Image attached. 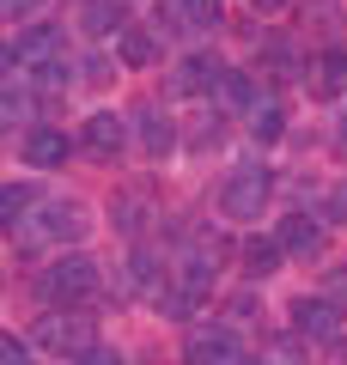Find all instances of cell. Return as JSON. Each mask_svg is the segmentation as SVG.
<instances>
[{"instance_id": "3", "label": "cell", "mask_w": 347, "mask_h": 365, "mask_svg": "<svg viewBox=\"0 0 347 365\" xmlns=\"http://www.w3.org/2000/svg\"><path fill=\"white\" fill-rule=\"evenodd\" d=\"M86 232H91V213L79 207V201H37V207L13 225L19 250H43V244L49 250H74Z\"/></svg>"}, {"instance_id": "29", "label": "cell", "mask_w": 347, "mask_h": 365, "mask_svg": "<svg viewBox=\"0 0 347 365\" xmlns=\"http://www.w3.org/2000/svg\"><path fill=\"white\" fill-rule=\"evenodd\" d=\"M37 6H49V0H0V13H6V19H19V25H25V19L37 13Z\"/></svg>"}, {"instance_id": "25", "label": "cell", "mask_w": 347, "mask_h": 365, "mask_svg": "<svg viewBox=\"0 0 347 365\" xmlns=\"http://www.w3.org/2000/svg\"><path fill=\"white\" fill-rule=\"evenodd\" d=\"M0 365H31V341L25 335H0Z\"/></svg>"}, {"instance_id": "20", "label": "cell", "mask_w": 347, "mask_h": 365, "mask_svg": "<svg viewBox=\"0 0 347 365\" xmlns=\"http://www.w3.org/2000/svg\"><path fill=\"white\" fill-rule=\"evenodd\" d=\"M31 207H37V189H31L25 177H13V182H6V189H0V220H6V232H13V225L25 220Z\"/></svg>"}, {"instance_id": "11", "label": "cell", "mask_w": 347, "mask_h": 365, "mask_svg": "<svg viewBox=\"0 0 347 365\" xmlns=\"http://www.w3.org/2000/svg\"><path fill=\"white\" fill-rule=\"evenodd\" d=\"M262 98H268V91H262V79L250 73V67H226V73H219V86H213L219 116H244V122H250Z\"/></svg>"}, {"instance_id": "30", "label": "cell", "mask_w": 347, "mask_h": 365, "mask_svg": "<svg viewBox=\"0 0 347 365\" xmlns=\"http://www.w3.org/2000/svg\"><path fill=\"white\" fill-rule=\"evenodd\" d=\"M250 13H262V19H274V13H286V6H293V0H244Z\"/></svg>"}, {"instance_id": "1", "label": "cell", "mask_w": 347, "mask_h": 365, "mask_svg": "<svg viewBox=\"0 0 347 365\" xmlns=\"http://www.w3.org/2000/svg\"><path fill=\"white\" fill-rule=\"evenodd\" d=\"M268 201H274V170L262 165V158L231 165L226 177H219V189H213V213L226 225H256L262 213H268Z\"/></svg>"}, {"instance_id": "4", "label": "cell", "mask_w": 347, "mask_h": 365, "mask_svg": "<svg viewBox=\"0 0 347 365\" xmlns=\"http://www.w3.org/2000/svg\"><path fill=\"white\" fill-rule=\"evenodd\" d=\"M67 61V31L37 19V25H19L6 37V73H49Z\"/></svg>"}, {"instance_id": "28", "label": "cell", "mask_w": 347, "mask_h": 365, "mask_svg": "<svg viewBox=\"0 0 347 365\" xmlns=\"http://www.w3.org/2000/svg\"><path fill=\"white\" fill-rule=\"evenodd\" d=\"M226 317H231V323H256V299H250V292H238V299L226 304Z\"/></svg>"}, {"instance_id": "22", "label": "cell", "mask_w": 347, "mask_h": 365, "mask_svg": "<svg viewBox=\"0 0 347 365\" xmlns=\"http://www.w3.org/2000/svg\"><path fill=\"white\" fill-rule=\"evenodd\" d=\"M0 116H6V122H25V116H31V86H25V73H6V91H0Z\"/></svg>"}, {"instance_id": "9", "label": "cell", "mask_w": 347, "mask_h": 365, "mask_svg": "<svg viewBox=\"0 0 347 365\" xmlns=\"http://www.w3.org/2000/svg\"><path fill=\"white\" fill-rule=\"evenodd\" d=\"M129 128H134V146H141L146 158H171L183 146V128L171 122V110H159V104H134Z\"/></svg>"}, {"instance_id": "31", "label": "cell", "mask_w": 347, "mask_h": 365, "mask_svg": "<svg viewBox=\"0 0 347 365\" xmlns=\"http://www.w3.org/2000/svg\"><path fill=\"white\" fill-rule=\"evenodd\" d=\"M335 153H347V104H341V116H335Z\"/></svg>"}, {"instance_id": "13", "label": "cell", "mask_w": 347, "mask_h": 365, "mask_svg": "<svg viewBox=\"0 0 347 365\" xmlns=\"http://www.w3.org/2000/svg\"><path fill=\"white\" fill-rule=\"evenodd\" d=\"M116 61L122 67H165V31L159 25H129L122 37H116Z\"/></svg>"}, {"instance_id": "12", "label": "cell", "mask_w": 347, "mask_h": 365, "mask_svg": "<svg viewBox=\"0 0 347 365\" xmlns=\"http://www.w3.org/2000/svg\"><path fill=\"white\" fill-rule=\"evenodd\" d=\"M286 323H293V335H305V341H341V304H329V299H293L286 304Z\"/></svg>"}, {"instance_id": "7", "label": "cell", "mask_w": 347, "mask_h": 365, "mask_svg": "<svg viewBox=\"0 0 347 365\" xmlns=\"http://www.w3.org/2000/svg\"><path fill=\"white\" fill-rule=\"evenodd\" d=\"M129 140H134V128L116 116V110H91V116L79 122V153L98 158V165H116V158L129 153Z\"/></svg>"}, {"instance_id": "17", "label": "cell", "mask_w": 347, "mask_h": 365, "mask_svg": "<svg viewBox=\"0 0 347 365\" xmlns=\"http://www.w3.org/2000/svg\"><path fill=\"white\" fill-rule=\"evenodd\" d=\"M311 91H317V98H341V91H347V49H341V43H335V49H323L317 55V61H311Z\"/></svg>"}, {"instance_id": "18", "label": "cell", "mask_w": 347, "mask_h": 365, "mask_svg": "<svg viewBox=\"0 0 347 365\" xmlns=\"http://www.w3.org/2000/svg\"><path fill=\"white\" fill-rule=\"evenodd\" d=\"M238 262H244V274H250V280H268V274H274V268L286 262V250H281V237H274V232H268V237L256 232V237H244Z\"/></svg>"}, {"instance_id": "27", "label": "cell", "mask_w": 347, "mask_h": 365, "mask_svg": "<svg viewBox=\"0 0 347 365\" xmlns=\"http://www.w3.org/2000/svg\"><path fill=\"white\" fill-rule=\"evenodd\" d=\"M79 365H129V353H122V347H104V341H98V347H91Z\"/></svg>"}, {"instance_id": "23", "label": "cell", "mask_w": 347, "mask_h": 365, "mask_svg": "<svg viewBox=\"0 0 347 365\" xmlns=\"http://www.w3.org/2000/svg\"><path fill=\"white\" fill-rule=\"evenodd\" d=\"M219 140H226V122H219V110H213V116H201V128H189V146H195V153H213Z\"/></svg>"}, {"instance_id": "14", "label": "cell", "mask_w": 347, "mask_h": 365, "mask_svg": "<svg viewBox=\"0 0 347 365\" xmlns=\"http://www.w3.org/2000/svg\"><path fill=\"white\" fill-rule=\"evenodd\" d=\"M219 19H226V13H219V0H165V25L189 31V37H195V31H201V37L219 31Z\"/></svg>"}, {"instance_id": "6", "label": "cell", "mask_w": 347, "mask_h": 365, "mask_svg": "<svg viewBox=\"0 0 347 365\" xmlns=\"http://www.w3.org/2000/svg\"><path fill=\"white\" fill-rule=\"evenodd\" d=\"M183 365H256V359L231 335V323H195L183 335Z\"/></svg>"}, {"instance_id": "10", "label": "cell", "mask_w": 347, "mask_h": 365, "mask_svg": "<svg viewBox=\"0 0 347 365\" xmlns=\"http://www.w3.org/2000/svg\"><path fill=\"white\" fill-rule=\"evenodd\" d=\"M19 158H25L31 170H61L67 158H74V140H67L55 122H31V128L19 134Z\"/></svg>"}, {"instance_id": "2", "label": "cell", "mask_w": 347, "mask_h": 365, "mask_svg": "<svg viewBox=\"0 0 347 365\" xmlns=\"http://www.w3.org/2000/svg\"><path fill=\"white\" fill-rule=\"evenodd\" d=\"M98 287H104V268L86 250H67V256H55L49 268L37 274V299L49 304V311H79V304L98 299Z\"/></svg>"}, {"instance_id": "24", "label": "cell", "mask_w": 347, "mask_h": 365, "mask_svg": "<svg viewBox=\"0 0 347 365\" xmlns=\"http://www.w3.org/2000/svg\"><path fill=\"white\" fill-rule=\"evenodd\" d=\"M110 67H122V61H116V55H86V61H79V79L104 86V79H110Z\"/></svg>"}, {"instance_id": "5", "label": "cell", "mask_w": 347, "mask_h": 365, "mask_svg": "<svg viewBox=\"0 0 347 365\" xmlns=\"http://www.w3.org/2000/svg\"><path fill=\"white\" fill-rule=\"evenodd\" d=\"M31 347L37 353H55V359H86L98 347V323L86 311H43L31 323Z\"/></svg>"}, {"instance_id": "15", "label": "cell", "mask_w": 347, "mask_h": 365, "mask_svg": "<svg viewBox=\"0 0 347 365\" xmlns=\"http://www.w3.org/2000/svg\"><path fill=\"white\" fill-rule=\"evenodd\" d=\"M79 31L86 37H122L129 31V6L122 0H86L79 6Z\"/></svg>"}, {"instance_id": "26", "label": "cell", "mask_w": 347, "mask_h": 365, "mask_svg": "<svg viewBox=\"0 0 347 365\" xmlns=\"http://www.w3.org/2000/svg\"><path fill=\"white\" fill-rule=\"evenodd\" d=\"M323 220H329V225H347V182H335L329 195H323Z\"/></svg>"}, {"instance_id": "16", "label": "cell", "mask_w": 347, "mask_h": 365, "mask_svg": "<svg viewBox=\"0 0 347 365\" xmlns=\"http://www.w3.org/2000/svg\"><path fill=\"white\" fill-rule=\"evenodd\" d=\"M219 73H226V61H219L213 49H195V55H183V67H177V91H207V98H213Z\"/></svg>"}, {"instance_id": "8", "label": "cell", "mask_w": 347, "mask_h": 365, "mask_svg": "<svg viewBox=\"0 0 347 365\" xmlns=\"http://www.w3.org/2000/svg\"><path fill=\"white\" fill-rule=\"evenodd\" d=\"M274 237H281V250H286L293 262H317L323 250H329V220H323V213L293 207L281 225H274Z\"/></svg>"}, {"instance_id": "21", "label": "cell", "mask_w": 347, "mask_h": 365, "mask_svg": "<svg viewBox=\"0 0 347 365\" xmlns=\"http://www.w3.org/2000/svg\"><path fill=\"white\" fill-rule=\"evenodd\" d=\"M262 55H268L274 73H311V61H305V49H298V37H268V43H262Z\"/></svg>"}, {"instance_id": "19", "label": "cell", "mask_w": 347, "mask_h": 365, "mask_svg": "<svg viewBox=\"0 0 347 365\" xmlns=\"http://www.w3.org/2000/svg\"><path fill=\"white\" fill-rule=\"evenodd\" d=\"M281 134H286V104H281V98H262V104H256V116H250V140L274 146Z\"/></svg>"}]
</instances>
